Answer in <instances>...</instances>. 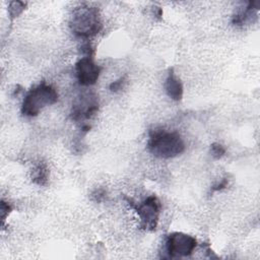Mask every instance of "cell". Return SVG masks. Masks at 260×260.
<instances>
[{
    "mask_svg": "<svg viewBox=\"0 0 260 260\" xmlns=\"http://www.w3.org/2000/svg\"><path fill=\"white\" fill-rule=\"evenodd\" d=\"M228 186V179H222L219 183L215 184L212 188H211V192H215V191H220L222 189H224Z\"/></svg>",
    "mask_w": 260,
    "mask_h": 260,
    "instance_id": "14",
    "label": "cell"
},
{
    "mask_svg": "<svg viewBox=\"0 0 260 260\" xmlns=\"http://www.w3.org/2000/svg\"><path fill=\"white\" fill-rule=\"evenodd\" d=\"M57 100L58 93L56 89L52 85L43 81L29 89L25 94L21 104V113L26 117H35L42 109L55 104Z\"/></svg>",
    "mask_w": 260,
    "mask_h": 260,
    "instance_id": "2",
    "label": "cell"
},
{
    "mask_svg": "<svg viewBox=\"0 0 260 260\" xmlns=\"http://www.w3.org/2000/svg\"><path fill=\"white\" fill-rule=\"evenodd\" d=\"M99 108V102L94 94L87 93L79 96L71 110V119L79 121L82 119H88L95 114Z\"/></svg>",
    "mask_w": 260,
    "mask_h": 260,
    "instance_id": "7",
    "label": "cell"
},
{
    "mask_svg": "<svg viewBox=\"0 0 260 260\" xmlns=\"http://www.w3.org/2000/svg\"><path fill=\"white\" fill-rule=\"evenodd\" d=\"M147 148L156 157L171 158L182 153L185 149V144L177 132L155 129L149 133Z\"/></svg>",
    "mask_w": 260,
    "mask_h": 260,
    "instance_id": "1",
    "label": "cell"
},
{
    "mask_svg": "<svg viewBox=\"0 0 260 260\" xmlns=\"http://www.w3.org/2000/svg\"><path fill=\"white\" fill-rule=\"evenodd\" d=\"M123 83H124V77H121V78H119L116 81H113L110 84V90L113 91V92H117L118 90H120L122 88Z\"/></svg>",
    "mask_w": 260,
    "mask_h": 260,
    "instance_id": "13",
    "label": "cell"
},
{
    "mask_svg": "<svg viewBox=\"0 0 260 260\" xmlns=\"http://www.w3.org/2000/svg\"><path fill=\"white\" fill-rule=\"evenodd\" d=\"M71 30L80 38H89L101 31L103 25L94 7H80L75 10L70 22Z\"/></svg>",
    "mask_w": 260,
    "mask_h": 260,
    "instance_id": "3",
    "label": "cell"
},
{
    "mask_svg": "<svg viewBox=\"0 0 260 260\" xmlns=\"http://www.w3.org/2000/svg\"><path fill=\"white\" fill-rule=\"evenodd\" d=\"M49 171L44 162H40L32 171V181L38 185H45L48 181Z\"/></svg>",
    "mask_w": 260,
    "mask_h": 260,
    "instance_id": "9",
    "label": "cell"
},
{
    "mask_svg": "<svg viewBox=\"0 0 260 260\" xmlns=\"http://www.w3.org/2000/svg\"><path fill=\"white\" fill-rule=\"evenodd\" d=\"M136 213L138 214L141 222V226L147 231H153L156 229L160 210V202L154 196H148L141 203L133 205Z\"/></svg>",
    "mask_w": 260,
    "mask_h": 260,
    "instance_id": "5",
    "label": "cell"
},
{
    "mask_svg": "<svg viewBox=\"0 0 260 260\" xmlns=\"http://www.w3.org/2000/svg\"><path fill=\"white\" fill-rule=\"evenodd\" d=\"M197 246V241L194 237L181 233L174 232L167 237L166 248L170 257H184L192 254Z\"/></svg>",
    "mask_w": 260,
    "mask_h": 260,
    "instance_id": "4",
    "label": "cell"
},
{
    "mask_svg": "<svg viewBox=\"0 0 260 260\" xmlns=\"http://www.w3.org/2000/svg\"><path fill=\"white\" fill-rule=\"evenodd\" d=\"M12 210V206L8 203V202H5L4 200H1V206H0V213H1V219H2V222L4 223L6 217L8 216V214L11 212Z\"/></svg>",
    "mask_w": 260,
    "mask_h": 260,
    "instance_id": "12",
    "label": "cell"
},
{
    "mask_svg": "<svg viewBox=\"0 0 260 260\" xmlns=\"http://www.w3.org/2000/svg\"><path fill=\"white\" fill-rule=\"evenodd\" d=\"M165 90L169 98L174 101H180L183 96V84L181 80L175 75L173 70H170V73L165 81Z\"/></svg>",
    "mask_w": 260,
    "mask_h": 260,
    "instance_id": "8",
    "label": "cell"
},
{
    "mask_svg": "<svg viewBox=\"0 0 260 260\" xmlns=\"http://www.w3.org/2000/svg\"><path fill=\"white\" fill-rule=\"evenodd\" d=\"M75 72L79 84L88 86L98 81L101 73V67L93 62L91 57L84 56L76 62Z\"/></svg>",
    "mask_w": 260,
    "mask_h": 260,
    "instance_id": "6",
    "label": "cell"
},
{
    "mask_svg": "<svg viewBox=\"0 0 260 260\" xmlns=\"http://www.w3.org/2000/svg\"><path fill=\"white\" fill-rule=\"evenodd\" d=\"M26 3L21 2V1H12L9 3L8 6V13L11 18L17 17L25 8Z\"/></svg>",
    "mask_w": 260,
    "mask_h": 260,
    "instance_id": "10",
    "label": "cell"
},
{
    "mask_svg": "<svg viewBox=\"0 0 260 260\" xmlns=\"http://www.w3.org/2000/svg\"><path fill=\"white\" fill-rule=\"evenodd\" d=\"M210 152L214 158H220L225 153V148L218 142H213L210 145Z\"/></svg>",
    "mask_w": 260,
    "mask_h": 260,
    "instance_id": "11",
    "label": "cell"
}]
</instances>
